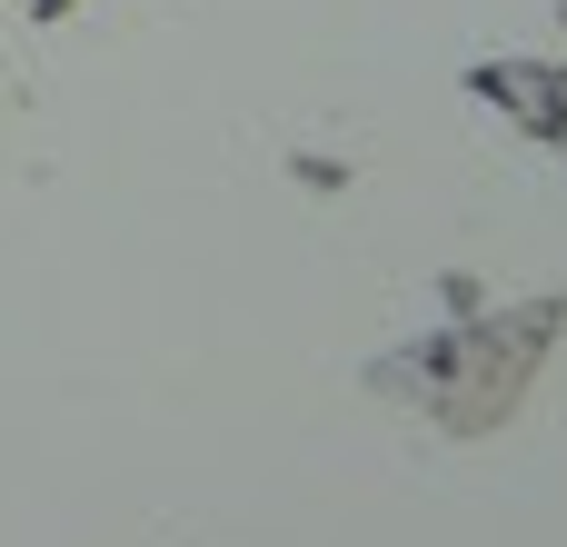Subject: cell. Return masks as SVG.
<instances>
[{"mask_svg":"<svg viewBox=\"0 0 567 547\" xmlns=\"http://www.w3.org/2000/svg\"><path fill=\"white\" fill-rule=\"evenodd\" d=\"M468 90L498 100L528 140H548V149L567 159V70L558 60H488V70H468Z\"/></svg>","mask_w":567,"mask_h":547,"instance_id":"obj_1","label":"cell"}]
</instances>
